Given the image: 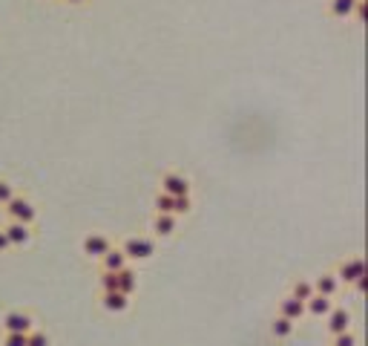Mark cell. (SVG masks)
Here are the masks:
<instances>
[{
	"mask_svg": "<svg viewBox=\"0 0 368 346\" xmlns=\"http://www.w3.org/2000/svg\"><path fill=\"white\" fill-rule=\"evenodd\" d=\"M98 289H101V291H115L118 289V277L112 271H101V274H98Z\"/></svg>",
	"mask_w": 368,
	"mask_h": 346,
	"instance_id": "obj_22",
	"label": "cell"
},
{
	"mask_svg": "<svg viewBox=\"0 0 368 346\" xmlns=\"http://www.w3.org/2000/svg\"><path fill=\"white\" fill-rule=\"evenodd\" d=\"M290 297H297V300H302V303H305L308 297H314V283L311 280H302V277H300V280L290 286Z\"/></svg>",
	"mask_w": 368,
	"mask_h": 346,
	"instance_id": "obj_18",
	"label": "cell"
},
{
	"mask_svg": "<svg viewBox=\"0 0 368 346\" xmlns=\"http://www.w3.org/2000/svg\"><path fill=\"white\" fill-rule=\"evenodd\" d=\"M293 332H297V323H293V320L279 317V315L271 320V338H277V340H288V338H293Z\"/></svg>",
	"mask_w": 368,
	"mask_h": 346,
	"instance_id": "obj_16",
	"label": "cell"
},
{
	"mask_svg": "<svg viewBox=\"0 0 368 346\" xmlns=\"http://www.w3.org/2000/svg\"><path fill=\"white\" fill-rule=\"evenodd\" d=\"M130 300L133 297L121 294V291H101V309L104 312H112V315H121V312L130 309Z\"/></svg>",
	"mask_w": 368,
	"mask_h": 346,
	"instance_id": "obj_12",
	"label": "cell"
},
{
	"mask_svg": "<svg viewBox=\"0 0 368 346\" xmlns=\"http://www.w3.org/2000/svg\"><path fill=\"white\" fill-rule=\"evenodd\" d=\"M9 251H12V245H9L6 234H3V228H0V254H9Z\"/></svg>",
	"mask_w": 368,
	"mask_h": 346,
	"instance_id": "obj_27",
	"label": "cell"
},
{
	"mask_svg": "<svg viewBox=\"0 0 368 346\" xmlns=\"http://www.w3.org/2000/svg\"><path fill=\"white\" fill-rule=\"evenodd\" d=\"M110 248H112V240L104 234V231H89V234L81 240V251L89 260H101Z\"/></svg>",
	"mask_w": 368,
	"mask_h": 346,
	"instance_id": "obj_6",
	"label": "cell"
},
{
	"mask_svg": "<svg viewBox=\"0 0 368 346\" xmlns=\"http://www.w3.org/2000/svg\"><path fill=\"white\" fill-rule=\"evenodd\" d=\"M0 228H3V234H6V240L12 245V251L15 248H27L32 243V237H35V231L29 225H23V222H3Z\"/></svg>",
	"mask_w": 368,
	"mask_h": 346,
	"instance_id": "obj_7",
	"label": "cell"
},
{
	"mask_svg": "<svg viewBox=\"0 0 368 346\" xmlns=\"http://www.w3.org/2000/svg\"><path fill=\"white\" fill-rule=\"evenodd\" d=\"M0 346H27V335H3Z\"/></svg>",
	"mask_w": 368,
	"mask_h": 346,
	"instance_id": "obj_25",
	"label": "cell"
},
{
	"mask_svg": "<svg viewBox=\"0 0 368 346\" xmlns=\"http://www.w3.org/2000/svg\"><path fill=\"white\" fill-rule=\"evenodd\" d=\"M27 346H52V338H49L46 332H41V329H32L27 335Z\"/></svg>",
	"mask_w": 368,
	"mask_h": 346,
	"instance_id": "obj_23",
	"label": "cell"
},
{
	"mask_svg": "<svg viewBox=\"0 0 368 346\" xmlns=\"http://www.w3.org/2000/svg\"><path fill=\"white\" fill-rule=\"evenodd\" d=\"M66 3H75L78 6V3H84V0H66Z\"/></svg>",
	"mask_w": 368,
	"mask_h": 346,
	"instance_id": "obj_28",
	"label": "cell"
},
{
	"mask_svg": "<svg viewBox=\"0 0 368 346\" xmlns=\"http://www.w3.org/2000/svg\"><path fill=\"white\" fill-rule=\"evenodd\" d=\"M3 214H6V222H23V225L35 228V222H38V205L27 194H15L3 205Z\"/></svg>",
	"mask_w": 368,
	"mask_h": 346,
	"instance_id": "obj_1",
	"label": "cell"
},
{
	"mask_svg": "<svg viewBox=\"0 0 368 346\" xmlns=\"http://www.w3.org/2000/svg\"><path fill=\"white\" fill-rule=\"evenodd\" d=\"M334 309V300L323 297V294H314L305 300V317H328V312Z\"/></svg>",
	"mask_w": 368,
	"mask_h": 346,
	"instance_id": "obj_14",
	"label": "cell"
},
{
	"mask_svg": "<svg viewBox=\"0 0 368 346\" xmlns=\"http://www.w3.org/2000/svg\"><path fill=\"white\" fill-rule=\"evenodd\" d=\"M153 208H156V214H170V217H176L173 214V196H167V194H156V202H153Z\"/></svg>",
	"mask_w": 368,
	"mask_h": 346,
	"instance_id": "obj_19",
	"label": "cell"
},
{
	"mask_svg": "<svg viewBox=\"0 0 368 346\" xmlns=\"http://www.w3.org/2000/svg\"><path fill=\"white\" fill-rule=\"evenodd\" d=\"M277 315H279V317H288V320H293V323H300V320L305 317V303H302V300H297V297L285 294V297L279 300V306H277Z\"/></svg>",
	"mask_w": 368,
	"mask_h": 346,
	"instance_id": "obj_11",
	"label": "cell"
},
{
	"mask_svg": "<svg viewBox=\"0 0 368 346\" xmlns=\"http://www.w3.org/2000/svg\"><path fill=\"white\" fill-rule=\"evenodd\" d=\"M98 263H101V271H112V274H115V271H121L124 266H130V263H127V257L121 254V248H118V245H112V248H110V251H107Z\"/></svg>",
	"mask_w": 368,
	"mask_h": 346,
	"instance_id": "obj_15",
	"label": "cell"
},
{
	"mask_svg": "<svg viewBox=\"0 0 368 346\" xmlns=\"http://www.w3.org/2000/svg\"><path fill=\"white\" fill-rule=\"evenodd\" d=\"M354 6H357V0H331V3H328V12H331V17L348 20V17L354 15Z\"/></svg>",
	"mask_w": 368,
	"mask_h": 346,
	"instance_id": "obj_17",
	"label": "cell"
},
{
	"mask_svg": "<svg viewBox=\"0 0 368 346\" xmlns=\"http://www.w3.org/2000/svg\"><path fill=\"white\" fill-rule=\"evenodd\" d=\"M17 194V188H15V182L12 179H6V176H0V208H3L12 196Z\"/></svg>",
	"mask_w": 368,
	"mask_h": 346,
	"instance_id": "obj_20",
	"label": "cell"
},
{
	"mask_svg": "<svg viewBox=\"0 0 368 346\" xmlns=\"http://www.w3.org/2000/svg\"><path fill=\"white\" fill-rule=\"evenodd\" d=\"M193 211V196H173V214L187 217Z\"/></svg>",
	"mask_w": 368,
	"mask_h": 346,
	"instance_id": "obj_21",
	"label": "cell"
},
{
	"mask_svg": "<svg viewBox=\"0 0 368 346\" xmlns=\"http://www.w3.org/2000/svg\"><path fill=\"white\" fill-rule=\"evenodd\" d=\"M351 17H357V20L365 17V0H357V6H354V15H351Z\"/></svg>",
	"mask_w": 368,
	"mask_h": 346,
	"instance_id": "obj_26",
	"label": "cell"
},
{
	"mask_svg": "<svg viewBox=\"0 0 368 346\" xmlns=\"http://www.w3.org/2000/svg\"><path fill=\"white\" fill-rule=\"evenodd\" d=\"M176 228H179V217L153 214V219H150V231H153V237H159V240H170L176 234Z\"/></svg>",
	"mask_w": 368,
	"mask_h": 346,
	"instance_id": "obj_9",
	"label": "cell"
},
{
	"mask_svg": "<svg viewBox=\"0 0 368 346\" xmlns=\"http://www.w3.org/2000/svg\"><path fill=\"white\" fill-rule=\"evenodd\" d=\"M351 329V312L346 306H334L325 317V332L334 338V335H342V332H348Z\"/></svg>",
	"mask_w": 368,
	"mask_h": 346,
	"instance_id": "obj_8",
	"label": "cell"
},
{
	"mask_svg": "<svg viewBox=\"0 0 368 346\" xmlns=\"http://www.w3.org/2000/svg\"><path fill=\"white\" fill-rule=\"evenodd\" d=\"M311 283H314V294H323V297H331V300H334V297L339 294V289H342L334 271H323V274H316Z\"/></svg>",
	"mask_w": 368,
	"mask_h": 346,
	"instance_id": "obj_10",
	"label": "cell"
},
{
	"mask_svg": "<svg viewBox=\"0 0 368 346\" xmlns=\"http://www.w3.org/2000/svg\"><path fill=\"white\" fill-rule=\"evenodd\" d=\"M115 277H118V289L115 291L127 294V297H133L138 291V271L133 266H124L121 271H115Z\"/></svg>",
	"mask_w": 368,
	"mask_h": 346,
	"instance_id": "obj_13",
	"label": "cell"
},
{
	"mask_svg": "<svg viewBox=\"0 0 368 346\" xmlns=\"http://www.w3.org/2000/svg\"><path fill=\"white\" fill-rule=\"evenodd\" d=\"M337 280H339V286H351V289H362V277H365V271H362V260L360 257H346V260H339L337 263Z\"/></svg>",
	"mask_w": 368,
	"mask_h": 346,
	"instance_id": "obj_4",
	"label": "cell"
},
{
	"mask_svg": "<svg viewBox=\"0 0 368 346\" xmlns=\"http://www.w3.org/2000/svg\"><path fill=\"white\" fill-rule=\"evenodd\" d=\"M331 346H357V335H354V329L342 332V335H334V338H331Z\"/></svg>",
	"mask_w": 368,
	"mask_h": 346,
	"instance_id": "obj_24",
	"label": "cell"
},
{
	"mask_svg": "<svg viewBox=\"0 0 368 346\" xmlns=\"http://www.w3.org/2000/svg\"><path fill=\"white\" fill-rule=\"evenodd\" d=\"M159 191L167 196H193V182H190V176H184L179 171H167L159 179Z\"/></svg>",
	"mask_w": 368,
	"mask_h": 346,
	"instance_id": "obj_5",
	"label": "cell"
},
{
	"mask_svg": "<svg viewBox=\"0 0 368 346\" xmlns=\"http://www.w3.org/2000/svg\"><path fill=\"white\" fill-rule=\"evenodd\" d=\"M0 329H3V335H29L35 329V315L23 309H12L0 317Z\"/></svg>",
	"mask_w": 368,
	"mask_h": 346,
	"instance_id": "obj_3",
	"label": "cell"
},
{
	"mask_svg": "<svg viewBox=\"0 0 368 346\" xmlns=\"http://www.w3.org/2000/svg\"><path fill=\"white\" fill-rule=\"evenodd\" d=\"M121 254L127 257V263H147L156 254V243L153 237H141V234H130L124 237V243L118 245Z\"/></svg>",
	"mask_w": 368,
	"mask_h": 346,
	"instance_id": "obj_2",
	"label": "cell"
}]
</instances>
